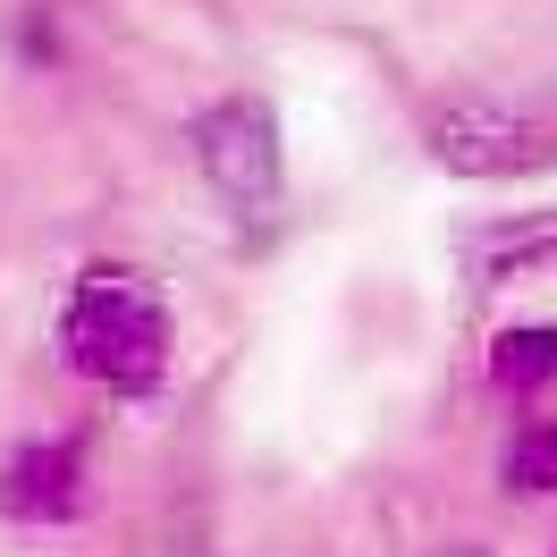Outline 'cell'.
<instances>
[{
    "label": "cell",
    "instance_id": "1",
    "mask_svg": "<svg viewBox=\"0 0 557 557\" xmlns=\"http://www.w3.org/2000/svg\"><path fill=\"white\" fill-rule=\"evenodd\" d=\"M51 355L76 388H94L110 406H161L177 372V313L136 262H85L60 287L51 313Z\"/></svg>",
    "mask_w": 557,
    "mask_h": 557
},
{
    "label": "cell",
    "instance_id": "2",
    "mask_svg": "<svg viewBox=\"0 0 557 557\" xmlns=\"http://www.w3.org/2000/svg\"><path fill=\"white\" fill-rule=\"evenodd\" d=\"M414 144L431 170L465 177V186H523L557 161V119L523 94H498V85H473V76H448L414 102Z\"/></svg>",
    "mask_w": 557,
    "mask_h": 557
},
{
    "label": "cell",
    "instance_id": "3",
    "mask_svg": "<svg viewBox=\"0 0 557 557\" xmlns=\"http://www.w3.org/2000/svg\"><path fill=\"white\" fill-rule=\"evenodd\" d=\"M186 152H195V170L203 186L220 195L228 220L245 228H262L287 211V136H278V110L262 94H211L195 119H186Z\"/></svg>",
    "mask_w": 557,
    "mask_h": 557
},
{
    "label": "cell",
    "instance_id": "4",
    "mask_svg": "<svg viewBox=\"0 0 557 557\" xmlns=\"http://www.w3.org/2000/svg\"><path fill=\"white\" fill-rule=\"evenodd\" d=\"M85 516H94V448H85V431H26L0 456V523L69 532Z\"/></svg>",
    "mask_w": 557,
    "mask_h": 557
},
{
    "label": "cell",
    "instance_id": "5",
    "mask_svg": "<svg viewBox=\"0 0 557 557\" xmlns=\"http://www.w3.org/2000/svg\"><path fill=\"white\" fill-rule=\"evenodd\" d=\"M456 271H465V287H482V296L523 287V278H549L557 271V203L473 220V228L456 237Z\"/></svg>",
    "mask_w": 557,
    "mask_h": 557
},
{
    "label": "cell",
    "instance_id": "6",
    "mask_svg": "<svg viewBox=\"0 0 557 557\" xmlns=\"http://www.w3.org/2000/svg\"><path fill=\"white\" fill-rule=\"evenodd\" d=\"M482 381H490V397H507L516 414H532L557 388V321H498L482 347Z\"/></svg>",
    "mask_w": 557,
    "mask_h": 557
},
{
    "label": "cell",
    "instance_id": "7",
    "mask_svg": "<svg viewBox=\"0 0 557 557\" xmlns=\"http://www.w3.org/2000/svg\"><path fill=\"white\" fill-rule=\"evenodd\" d=\"M498 490L507 498H557V414H516V431L498 440Z\"/></svg>",
    "mask_w": 557,
    "mask_h": 557
},
{
    "label": "cell",
    "instance_id": "8",
    "mask_svg": "<svg viewBox=\"0 0 557 557\" xmlns=\"http://www.w3.org/2000/svg\"><path fill=\"white\" fill-rule=\"evenodd\" d=\"M9 42H17V60H26L35 76H51L60 60H69V26H60V9H42V0H35V9H17Z\"/></svg>",
    "mask_w": 557,
    "mask_h": 557
},
{
    "label": "cell",
    "instance_id": "9",
    "mask_svg": "<svg viewBox=\"0 0 557 557\" xmlns=\"http://www.w3.org/2000/svg\"><path fill=\"white\" fill-rule=\"evenodd\" d=\"M431 557H498V549H482V541H448V549H431Z\"/></svg>",
    "mask_w": 557,
    "mask_h": 557
},
{
    "label": "cell",
    "instance_id": "10",
    "mask_svg": "<svg viewBox=\"0 0 557 557\" xmlns=\"http://www.w3.org/2000/svg\"><path fill=\"white\" fill-rule=\"evenodd\" d=\"M549 557H557V549H549Z\"/></svg>",
    "mask_w": 557,
    "mask_h": 557
}]
</instances>
